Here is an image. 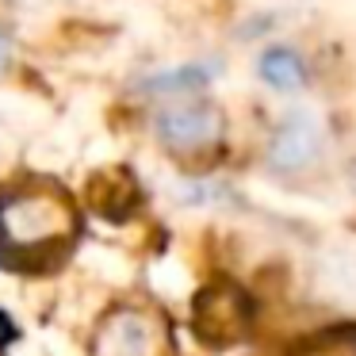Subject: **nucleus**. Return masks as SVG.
Instances as JSON below:
<instances>
[{
	"instance_id": "obj_4",
	"label": "nucleus",
	"mask_w": 356,
	"mask_h": 356,
	"mask_svg": "<svg viewBox=\"0 0 356 356\" xmlns=\"http://www.w3.org/2000/svg\"><path fill=\"white\" fill-rule=\"evenodd\" d=\"M314 149H318V127L310 123L307 115H295V119H287L284 131H280L276 146H272V161H280V165L291 169V165L310 161Z\"/></svg>"
},
{
	"instance_id": "obj_1",
	"label": "nucleus",
	"mask_w": 356,
	"mask_h": 356,
	"mask_svg": "<svg viewBox=\"0 0 356 356\" xmlns=\"http://www.w3.org/2000/svg\"><path fill=\"white\" fill-rule=\"evenodd\" d=\"M77 234V207L62 188L24 184L0 195V268L47 272L70 257Z\"/></svg>"
},
{
	"instance_id": "obj_6",
	"label": "nucleus",
	"mask_w": 356,
	"mask_h": 356,
	"mask_svg": "<svg viewBox=\"0 0 356 356\" xmlns=\"http://www.w3.org/2000/svg\"><path fill=\"white\" fill-rule=\"evenodd\" d=\"M4 58H8V47H4V39H0V65H4Z\"/></svg>"
},
{
	"instance_id": "obj_2",
	"label": "nucleus",
	"mask_w": 356,
	"mask_h": 356,
	"mask_svg": "<svg viewBox=\"0 0 356 356\" xmlns=\"http://www.w3.org/2000/svg\"><path fill=\"white\" fill-rule=\"evenodd\" d=\"M157 134H161V142L172 154L195 157L203 149L218 146V138H222V115L207 100H195L192 92H184V100L157 111Z\"/></svg>"
},
{
	"instance_id": "obj_3",
	"label": "nucleus",
	"mask_w": 356,
	"mask_h": 356,
	"mask_svg": "<svg viewBox=\"0 0 356 356\" xmlns=\"http://www.w3.org/2000/svg\"><path fill=\"white\" fill-rule=\"evenodd\" d=\"M157 337L149 318H142L138 310H119L115 318H108L96 337V356H154Z\"/></svg>"
},
{
	"instance_id": "obj_5",
	"label": "nucleus",
	"mask_w": 356,
	"mask_h": 356,
	"mask_svg": "<svg viewBox=\"0 0 356 356\" xmlns=\"http://www.w3.org/2000/svg\"><path fill=\"white\" fill-rule=\"evenodd\" d=\"M261 77H264V85H272L276 92H295V88H302V81H307V65H302V58L295 54V50L276 47L261 58Z\"/></svg>"
}]
</instances>
